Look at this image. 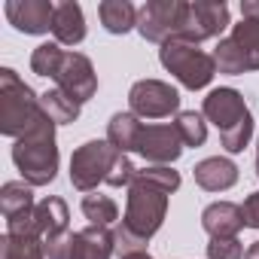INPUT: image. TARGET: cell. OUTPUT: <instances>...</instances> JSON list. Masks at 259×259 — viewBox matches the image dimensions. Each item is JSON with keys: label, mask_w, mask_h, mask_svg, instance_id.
Returning <instances> with one entry per match:
<instances>
[{"label": "cell", "mask_w": 259, "mask_h": 259, "mask_svg": "<svg viewBox=\"0 0 259 259\" xmlns=\"http://www.w3.org/2000/svg\"><path fill=\"white\" fill-rule=\"evenodd\" d=\"M141 128H144V122L128 110V113H113L110 116V122H107V141L119 150V153H135V147H138V138H141Z\"/></svg>", "instance_id": "19"}, {"label": "cell", "mask_w": 259, "mask_h": 259, "mask_svg": "<svg viewBox=\"0 0 259 259\" xmlns=\"http://www.w3.org/2000/svg\"><path fill=\"white\" fill-rule=\"evenodd\" d=\"M229 25H232L229 4H223V0H189V4H186V19H183L180 40L201 46L204 40L220 37Z\"/></svg>", "instance_id": "8"}, {"label": "cell", "mask_w": 259, "mask_h": 259, "mask_svg": "<svg viewBox=\"0 0 259 259\" xmlns=\"http://www.w3.org/2000/svg\"><path fill=\"white\" fill-rule=\"evenodd\" d=\"M138 174H141L144 180L156 183L159 189H165L168 195H174V192L180 189V183H183V180H180V174H177L171 165H147V168H141Z\"/></svg>", "instance_id": "26"}, {"label": "cell", "mask_w": 259, "mask_h": 259, "mask_svg": "<svg viewBox=\"0 0 259 259\" xmlns=\"http://www.w3.org/2000/svg\"><path fill=\"white\" fill-rule=\"evenodd\" d=\"M220 138H223L226 153H244V147H247V144H250V138H253V113H250L247 119H241L235 128L223 132Z\"/></svg>", "instance_id": "27"}, {"label": "cell", "mask_w": 259, "mask_h": 259, "mask_svg": "<svg viewBox=\"0 0 259 259\" xmlns=\"http://www.w3.org/2000/svg\"><path fill=\"white\" fill-rule=\"evenodd\" d=\"M113 253H116V241L107 226H85V229L73 232L70 259H110Z\"/></svg>", "instance_id": "17"}, {"label": "cell", "mask_w": 259, "mask_h": 259, "mask_svg": "<svg viewBox=\"0 0 259 259\" xmlns=\"http://www.w3.org/2000/svg\"><path fill=\"white\" fill-rule=\"evenodd\" d=\"M13 162L28 186H49L58 174V141H55V122L46 116L34 132L13 144Z\"/></svg>", "instance_id": "3"}, {"label": "cell", "mask_w": 259, "mask_h": 259, "mask_svg": "<svg viewBox=\"0 0 259 259\" xmlns=\"http://www.w3.org/2000/svg\"><path fill=\"white\" fill-rule=\"evenodd\" d=\"M244 259H259V241H253V244L247 247V253H244Z\"/></svg>", "instance_id": "33"}, {"label": "cell", "mask_w": 259, "mask_h": 259, "mask_svg": "<svg viewBox=\"0 0 259 259\" xmlns=\"http://www.w3.org/2000/svg\"><path fill=\"white\" fill-rule=\"evenodd\" d=\"M159 61H162V67H165L183 89H192V92L207 89L210 79L217 76L213 55L204 52V49L195 46V43H186V40H168V43H162Z\"/></svg>", "instance_id": "4"}, {"label": "cell", "mask_w": 259, "mask_h": 259, "mask_svg": "<svg viewBox=\"0 0 259 259\" xmlns=\"http://www.w3.org/2000/svg\"><path fill=\"white\" fill-rule=\"evenodd\" d=\"M98 16L110 34H128L132 28H138V7L128 0H101Z\"/></svg>", "instance_id": "20"}, {"label": "cell", "mask_w": 259, "mask_h": 259, "mask_svg": "<svg viewBox=\"0 0 259 259\" xmlns=\"http://www.w3.org/2000/svg\"><path fill=\"white\" fill-rule=\"evenodd\" d=\"M192 177L204 192H226L238 183V165L226 156H210L192 168Z\"/></svg>", "instance_id": "15"}, {"label": "cell", "mask_w": 259, "mask_h": 259, "mask_svg": "<svg viewBox=\"0 0 259 259\" xmlns=\"http://www.w3.org/2000/svg\"><path fill=\"white\" fill-rule=\"evenodd\" d=\"M52 79H55V89L67 92L79 104L92 101L95 92H98V73H95L92 61L82 52H64V58H61V64H58Z\"/></svg>", "instance_id": "11"}, {"label": "cell", "mask_w": 259, "mask_h": 259, "mask_svg": "<svg viewBox=\"0 0 259 259\" xmlns=\"http://www.w3.org/2000/svg\"><path fill=\"white\" fill-rule=\"evenodd\" d=\"M122 259H153V256L144 250V253H132V256H122Z\"/></svg>", "instance_id": "34"}, {"label": "cell", "mask_w": 259, "mask_h": 259, "mask_svg": "<svg viewBox=\"0 0 259 259\" xmlns=\"http://www.w3.org/2000/svg\"><path fill=\"white\" fill-rule=\"evenodd\" d=\"M135 153L147 165H174L183 156V141L174 122H144Z\"/></svg>", "instance_id": "10"}, {"label": "cell", "mask_w": 259, "mask_h": 259, "mask_svg": "<svg viewBox=\"0 0 259 259\" xmlns=\"http://www.w3.org/2000/svg\"><path fill=\"white\" fill-rule=\"evenodd\" d=\"M165 217H168V192L138 174L135 183L128 186L125 217L113 229L116 256L122 259V256H132V253H144L147 241L162 229Z\"/></svg>", "instance_id": "1"}, {"label": "cell", "mask_w": 259, "mask_h": 259, "mask_svg": "<svg viewBox=\"0 0 259 259\" xmlns=\"http://www.w3.org/2000/svg\"><path fill=\"white\" fill-rule=\"evenodd\" d=\"M174 128H177L183 147H201L207 141V119L195 110H180L174 119Z\"/></svg>", "instance_id": "24"}, {"label": "cell", "mask_w": 259, "mask_h": 259, "mask_svg": "<svg viewBox=\"0 0 259 259\" xmlns=\"http://www.w3.org/2000/svg\"><path fill=\"white\" fill-rule=\"evenodd\" d=\"M241 19L259 22V0H241Z\"/></svg>", "instance_id": "32"}, {"label": "cell", "mask_w": 259, "mask_h": 259, "mask_svg": "<svg viewBox=\"0 0 259 259\" xmlns=\"http://www.w3.org/2000/svg\"><path fill=\"white\" fill-rule=\"evenodd\" d=\"M61 58H64V49L52 40V43H40L34 52H31V70L37 73V76H55V70H58V64H61Z\"/></svg>", "instance_id": "25"}, {"label": "cell", "mask_w": 259, "mask_h": 259, "mask_svg": "<svg viewBox=\"0 0 259 259\" xmlns=\"http://www.w3.org/2000/svg\"><path fill=\"white\" fill-rule=\"evenodd\" d=\"M241 210H244V226L247 229H259V189L244 198Z\"/></svg>", "instance_id": "31"}, {"label": "cell", "mask_w": 259, "mask_h": 259, "mask_svg": "<svg viewBox=\"0 0 259 259\" xmlns=\"http://www.w3.org/2000/svg\"><path fill=\"white\" fill-rule=\"evenodd\" d=\"M135 177H138V168L132 165V159H128L125 153H119L116 156V162H113V171H110V177H107V186H113V189H119V186H132L135 183Z\"/></svg>", "instance_id": "28"}, {"label": "cell", "mask_w": 259, "mask_h": 259, "mask_svg": "<svg viewBox=\"0 0 259 259\" xmlns=\"http://www.w3.org/2000/svg\"><path fill=\"white\" fill-rule=\"evenodd\" d=\"M244 244L238 238H210L207 259H244Z\"/></svg>", "instance_id": "29"}, {"label": "cell", "mask_w": 259, "mask_h": 259, "mask_svg": "<svg viewBox=\"0 0 259 259\" xmlns=\"http://www.w3.org/2000/svg\"><path fill=\"white\" fill-rule=\"evenodd\" d=\"M256 177H259V156H256Z\"/></svg>", "instance_id": "35"}, {"label": "cell", "mask_w": 259, "mask_h": 259, "mask_svg": "<svg viewBox=\"0 0 259 259\" xmlns=\"http://www.w3.org/2000/svg\"><path fill=\"white\" fill-rule=\"evenodd\" d=\"M0 259H46L43 241L37 235H4L0 238Z\"/></svg>", "instance_id": "22"}, {"label": "cell", "mask_w": 259, "mask_h": 259, "mask_svg": "<svg viewBox=\"0 0 259 259\" xmlns=\"http://www.w3.org/2000/svg\"><path fill=\"white\" fill-rule=\"evenodd\" d=\"M43 250H46V259H70V253H73V232H61L55 238H46Z\"/></svg>", "instance_id": "30"}, {"label": "cell", "mask_w": 259, "mask_h": 259, "mask_svg": "<svg viewBox=\"0 0 259 259\" xmlns=\"http://www.w3.org/2000/svg\"><path fill=\"white\" fill-rule=\"evenodd\" d=\"M40 107H43V113H46L55 125H70V122H76V119H79V110H82V104L73 101V98H70L67 92H61V89L43 92V95H40Z\"/></svg>", "instance_id": "21"}, {"label": "cell", "mask_w": 259, "mask_h": 259, "mask_svg": "<svg viewBox=\"0 0 259 259\" xmlns=\"http://www.w3.org/2000/svg\"><path fill=\"white\" fill-rule=\"evenodd\" d=\"M79 207H82V217L89 220V226H110L119 220V204L101 192H89Z\"/></svg>", "instance_id": "23"}, {"label": "cell", "mask_w": 259, "mask_h": 259, "mask_svg": "<svg viewBox=\"0 0 259 259\" xmlns=\"http://www.w3.org/2000/svg\"><path fill=\"white\" fill-rule=\"evenodd\" d=\"M201 229L210 238H238L244 226V210L235 201H213L201 210Z\"/></svg>", "instance_id": "14"}, {"label": "cell", "mask_w": 259, "mask_h": 259, "mask_svg": "<svg viewBox=\"0 0 259 259\" xmlns=\"http://www.w3.org/2000/svg\"><path fill=\"white\" fill-rule=\"evenodd\" d=\"M201 116L210 125H217L220 135H223V132H229V128H235L241 119L250 116V107H247V101H244V95L238 89L223 85V89L207 92V98L201 104Z\"/></svg>", "instance_id": "12"}, {"label": "cell", "mask_w": 259, "mask_h": 259, "mask_svg": "<svg viewBox=\"0 0 259 259\" xmlns=\"http://www.w3.org/2000/svg\"><path fill=\"white\" fill-rule=\"evenodd\" d=\"M52 34L58 46H79L85 40V16L76 0H61L55 7V22H52Z\"/></svg>", "instance_id": "16"}, {"label": "cell", "mask_w": 259, "mask_h": 259, "mask_svg": "<svg viewBox=\"0 0 259 259\" xmlns=\"http://www.w3.org/2000/svg\"><path fill=\"white\" fill-rule=\"evenodd\" d=\"M128 107L138 119H168L180 110V92L165 79H138L128 92Z\"/></svg>", "instance_id": "9"}, {"label": "cell", "mask_w": 259, "mask_h": 259, "mask_svg": "<svg viewBox=\"0 0 259 259\" xmlns=\"http://www.w3.org/2000/svg\"><path fill=\"white\" fill-rule=\"evenodd\" d=\"M43 119L46 113L40 107V95L13 67H0V135L19 141Z\"/></svg>", "instance_id": "2"}, {"label": "cell", "mask_w": 259, "mask_h": 259, "mask_svg": "<svg viewBox=\"0 0 259 259\" xmlns=\"http://www.w3.org/2000/svg\"><path fill=\"white\" fill-rule=\"evenodd\" d=\"M119 150L110 141H85L70 156V186L79 192H95L98 183H107Z\"/></svg>", "instance_id": "6"}, {"label": "cell", "mask_w": 259, "mask_h": 259, "mask_svg": "<svg viewBox=\"0 0 259 259\" xmlns=\"http://www.w3.org/2000/svg\"><path fill=\"white\" fill-rule=\"evenodd\" d=\"M210 55L217 64V73H226V76L259 70V22L241 19L238 25H232V34L223 37Z\"/></svg>", "instance_id": "5"}, {"label": "cell", "mask_w": 259, "mask_h": 259, "mask_svg": "<svg viewBox=\"0 0 259 259\" xmlns=\"http://www.w3.org/2000/svg\"><path fill=\"white\" fill-rule=\"evenodd\" d=\"M34 207H37V201H34V192L25 180H10L0 186V210H4L7 223L34 213Z\"/></svg>", "instance_id": "18"}, {"label": "cell", "mask_w": 259, "mask_h": 259, "mask_svg": "<svg viewBox=\"0 0 259 259\" xmlns=\"http://www.w3.org/2000/svg\"><path fill=\"white\" fill-rule=\"evenodd\" d=\"M55 7L52 0H7L4 4V16L10 19V25L22 34H49L52 22H55Z\"/></svg>", "instance_id": "13"}, {"label": "cell", "mask_w": 259, "mask_h": 259, "mask_svg": "<svg viewBox=\"0 0 259 259\" xmlns=\"http://www.w3.org/2000/svg\"><path fill=\"white\" fill-rule=\"evenodd\" d=\"M186 4L189 0H147L138 10V34L159 46L168 40H180Z\"/></svg>", "instance_id": "7"}]
</instances>
